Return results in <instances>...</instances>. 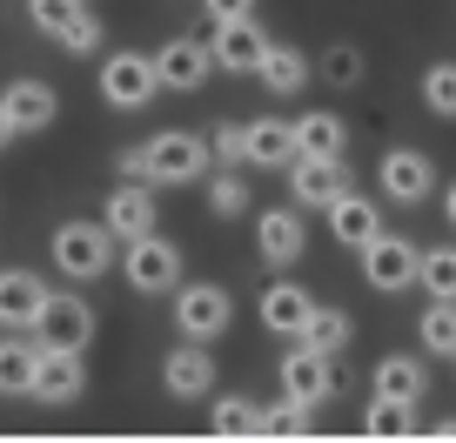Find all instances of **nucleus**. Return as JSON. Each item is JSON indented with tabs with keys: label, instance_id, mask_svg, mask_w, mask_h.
Masks as SVG:
<instances>
[{
	"label": "nucleus",
	"instance_id": "14",
	"mask_svg": "<svg viewBox=\"0 0 456 443\" xmlns=\"http://www.w3.org/2000/svg\"><path fill=\"white\" fill-rule=\"evenodd\" d=\"M282 390H289V397H302V403H329V397H336V370H329V357H322V349H289V357H282Z\"/></svg>",
	"mask_w": 456,
	"mask_h": 443
},
{
	"label": "nucleus",
	"instance_id": "9",
	"mask_svg": "<svg viewBox=\"0 0 456 443\" xmlns=\"http://www.w3.org/2000/svg\"><path fill=\"white\" fill-rule=\"evenodd\" d=\"M47 283L41 275H28V269H7L0 275V323L14 329V336H34L41 329V316H47Z\"/></svg>",
	"mask_w": 456,
	"mask_h": 443
},
{
	"label": "nucleus",
	"instance_id": "35",
	"mask_svg": "<svg viewBox=\"0 0 456 443\" xmlns=\"http://www.w3.org/2000/svg\"><path fill=\"white\" fill-rule=\"evenodd\" d=\"M208 142H215V161H222V168H242V161H248V128H242V121H222Z\"/></svg>",
	"mask_w": 456,
	"mask_h": 443
},
{
	"label": "nucleus",
	"instance_id": "25",
	"mask_svg": "<svg viewBox=\"0 0 456 443\" xmlns=\"http://www.w3.org/2000/svg\"><path fill=\"white\" fill-rule=\"evenodd\" d=\"M269 430V410L248 397H222L215 403V437H262Z\"/></svg>",
	"mask_w": 456,
	"mask_h": 443
},
{
	"label": "nucleus",
	"instance_id": "5",
	"mask_svg": "<svg viewBox=\"0 0 456 443\" xmlns=\"http://www.w3.org/2000/svg\"><path fill=\"white\" fill-rule=\"evenodd\" d=\"M54 115H61V94H54L47 81H14L7 94H0V135H7V142L41 135Z\"/></svg>",
	"mask_w": 456,
	"mask_h": 443
},
{
	"label": "nucleus",
	"instance_id": "33",
	"mask_svg": "<svg viewBox=\"0 0 456 443\" xmlns=\"http://www.w3.org/2000/svg\"><path fill=\"white\" fill-rule=\"evenodd\" d=\"M74 14H81V0H28V21L41 34H54V41L74 28Z\"/></svg>",
	"mask_w": 456,
	"mask_h": 443
},
{
	"label": "nucleus",
	"instance_id": "27",
	"mask_svg": "<svg viewBox=\"0 0 456 443\" xmlns=\"http://www.w3.org/2000/svg\"><path fill=\"white\" fill-rule=\"evenodd\" d=\"M416 336H423L429 357H456V302H429L423 323H416Z\"/></svg>",
	"mask_w": 456,
	"mask_h": 443
},
{
	"label": "nucleus",
	"instance_id": "20",
	"mask_svg": "<svg viewBox=\"0 0 456 443\" xmlns=\"http://www.w3.org/2000/svg\"><path fill=\"white\" fill-rule=\"evenodd\" d=\"M108 229L121 235V242L155 235V195H148V182H128L121 195H108Z\"/></svg>",
	"mask_w": 456,
	"mask_h": 443
},
{
	"label": "nucleus",
	"instance_id": "16",
	"mask_svg": "<svg viewBox=\"0 0 456 443\" xmlns=\"http://www.w3.org/2000/svg\"><path fill=\"white\" fill-rule=\"evenodd\" d=\"M34 336H41L47 349H87V336H94V309H87V302H74V296H54Z\"/></svg>",
	"mask_w": 456,
	"mask_h": 443
},
{
	"label": "nucleus",
	"instance_id": "3",
	"mask_svg": "<svg viewBox=\"0 0 456 443\" xmlns=\"http://www.w3.org/2000/svg\"><path fill=\"white\" fill-rule=\"evenodd\" d=\"M362 283L383 289V296H403L410 283H423V249L403 242V235H376V242H362Z\"/></svg>",
	"mask_w": 456,
	"mask_h": 443
},
{
	"label": "nucleus",
	"instance_id": "28",
	"mask_svg": "<svg viewBox=\"0 0 456 443\" xmlns=\"http://www.w3.org/2000/svg\"><path fill=\"white\" fill-rule=\"evenodd\" d=\"M296 135H302V155H342V121L329 115V108L302 115V121H296Z\"/></svg>",
	"mask_w": 456,
	"mask_h": 443
},
{
	"label": "nucleus",
	"instance_id": "38",
	"mask_svg": "<svg viewBox=\"0 0 456 443\" xmlns=\"http://www.w3.org/2000/svg\"><path fill=\"white\" fill-rule=\"evenodd\" d=\"M201 7H208L215 28H222V21H248V14H256V0H201Z\"/></svg>",
	"mask_w": 456,
	"mask_h": 443
},
{
	"label": "nucleus",
	"instance_id": "34",
	"mask_svg": "<svg viewBox=\"0 0 456 443\" xmlns=\"http://www.w3.org/2000/svg\"><path fill=\"white\" fill-rule=\"evenodd\" d=\"M309 410H315V403H302V397L282 390V403L269 410V437H309Z\"/></svg>",
	"mask_w": 456,
	"mask_h": 443
},
{
	"label": "nucleus",
	"instance_id": "22",
	"mask_svg": "<svg viewBox=\"0 0 456 443\" xmlns=\"http://www.w3.org/2000/svg\"><path fill=\"white\" fill-rule=\"evenodd\" d=\"M309 309H315V302L302 296L296 283H269V289H262V323H269L275 336H302V323H309Z\"/></svg>",
	"mask_w": 456,
	"mask_h": 443
},
{
	"label": "nucleus",
	"instance_id": "30",
	"mask_svg": "<svg viewBox=\"0 0 456 443\" xmlns=\"http://www.w3.org/2000/svg\"><path fill=\"white\" fill-rule=\"evenodd\" d=\"M423 108L443 121H456V61H436V68L423 74Z\"/></svg>",
	"mask_w": 456,
	"mask_h": 443
},
{
	"label": "nucleus",
	"instance_id": "7",
	"mask_svg": "<svg viewBox=\"0 0 456 443\" xmlns=\"http://www.w3.org/2000/svg\"><path fill=\"white\" fill-rule=\"evenodd\" d=\"M228 316H235V302H228L222 283H188L182 296H175V323H182V336H195V343H215L228 329Z\"/></svg>",
	"mask_w": 456,
	"mask_h": 443
},
{
	"label": "nucleus",
	"instance_id": "23",
	"mask_svg": "<svg viewBox=\"0 0 456 443\" xmlns=\"http://www.w3.org/2000/svg\"><path fill=\"white\" fill-rule=\"evenodd\" d=\"M423 390H429V370H423V357H383V363H376V397L423 403Z\"/></svg>",
	"mask_w": 456,
	"mask_h": 443
},
{
	"label": "nucleus",
	"instance_id": "18",
	"mask_svg": "<svg viewBox=\"0 0 456 443\" xmlns=\"http://www.w3.org/2000/svg\"><path fill=\"white\" fill-rule=\"evenodd\" d=\"M329 235H336L342 249L376 242V235H383V222H376V201H362L356 188H349V195H336V201H329Z\"/></svg>",
	"mask_w": 456,
	"mask_h": 443
},
{
	"label": "nucleus",
	"instance_id": "29",
	"mask_svg": "<svg viewBox=\"0 0 456 443\" xmlns=\"http://www.w3.org/2000/svg\"><path fill=\"white\" fill-rule=\"evenodd\" d=\"M416 403H396V397H376L370 403V416H362V430H370V437H410L416 430Z\"/></svg>",
	"mask_w": 456,
	"mask_h": 443
},
{
	"label": "nucleus",
	"instance_id": "21",
	"mask_svg": "<svg viewBox=\"0 0 456 443\" xmlns=\"http://www.w3.org/2000/svg\"><path fill=\"white\" fill-rule=\"evenodd\" d=\"M256 81L269 87V94H302V87H309V54H302V47H289V41H275L269 54H262Z\"/></svg>",
	"mask_w": 456,
	"mask_h": 443
},
{
	"label": "nucleus",
	"instance_id": "17",
	"mask_svg": "<svg viewBox=\"0 0 456 443\" xmlns=\"http://www.w3.org/2000/svg\"><path fill=\"white\" fill-rule=\"evenodd\" d=\"M296 155H302V135H296V121H282V115H262V121H248V161H256V168H289Z\"/></svg>",
	"mask_w": 456,
	"mask_h": 443
},
{
	"label": "nucleus",
	"instance_id": "40",
	"mask_svg": "<svg viewBox=\"0 0 456 443\" xmlns=\"http://www.w3.org/2000/svg\"><path fill=\"white\" fill-rule=\"evenodd\" d=\"M443 215H450V229H456V182L443 188Z\"/></svg>",
	"mask_w": 456,
	"mask_h": 443
},
{
	"label": "nucleus",
	"instance_id": "39",
	"mask_svg": "<svg viewBox=\"0 0 456 443\" xmlns=\"http://www.w3.org/2000/svg\"><path fill=\"white\" fill-rule=\"evenodd\" d=\"M114 168H121V182H148V148H128Z\"/></svg>",
	"mask_w": 456,
	"mask_h": 443
},
{
	"label": "nucleus",
	"instance_id": "6",
	"mask_svg": "<svg viewBox=\"0 0 456 443\" xmlns=\"http://www.w3.org/2000/svg\"><path fill=\"white\" fill-rule=\"evenodd\" d=\"M121 275H128L142 296H161V289L182 283V249H175L168 235H142V242H128V256H121Z\"/></svg>",
	"mask_w": 456,
	"mask_h": 443
},
{
	"label": "nucleus",
	"instance_id": "37",
	"mask_svg": "<svg viewBox=\"0 0 456 443\" xmlns=\"http://www.w3.org/2000/svg\"><path fill=\"white\" fill-rule=\"evenodd\" d=\"M61 47H68V54H94V47H101V21L81 7V14H74V28L61 34Z\"/></svg>",
	"mask_w": 456,
	"mask_h": 443
},
{
	"label": "nucleus",
	"instance_id": "4",
	"mask_svg": "<svg viewBox=\"0 0 456 443\" xmlns=\"http://www.w3.org/2000/svg\"><path fill=\"white\" fill-rule=\"evenodd\" d=\"M208 161H215V142L168 128L148 142V182H195V175H208Z\"/></svg>",
	"mask_w": 456,
	"mask_h": 443
},
{
	"label": "nucleus",
	"instance_id": "24",
	"mask_svg": "<svg viewBox=\"0 0 456 443\" xmlns=\"http://www.w3.org/2000/svg\"><path fill=\"white\" fill-rule=\"evenodd\" d=\"M34 370H41V336H34V343H7L0 349V390H7V397H34Z\"/></svg>",
	"mask_w": 456,
	"mask_h": 443
},
{
	"label": "nucleus",
	"instance_id": "2",
	"mask_svg": "<svg viewBox=\"0 0 456 443\" xmlns=\"http://www.w3.org/2000/svg\"><path fill=\"white\" fill-rule=\"evenodd\" d=\"M161 61L155 54H108L101 61V101L108 108H148L161 94Z\"/></svg>",
	"mask_w": 456,
	"mask_h": 443
},
{
	"label": "nucleus",
	"instance_id": "26",
	"mask_svg": "<svg viewBox=\"0 0 456 443\" xmlns=\"http://www.w3.org/2000/svg\"><path fill=\"white\" fill-rule=\"evenodd\" d=\"M296 343H302V349H322V357H336V349L349 343V316H342V309H322V302H315Z\"/></svg>",
	"mask_w": 456,
	"mask_h": 443
},
{
	"label": "nucleus",
	"instance_id": "15",
	"mask_svg": "<svg viewBox=\"0 0 456 443\" xmlns=\"http://www.w3.org/2000/svg\"><path fill=\"white\" fill-rule=\"evenodd\" d=\"M429 188H436V168H429V155H416V148H396V155H383V195H389V201L416 209Z\"/></svg>",
	"mask_w": 456,
	"mask_h": 443
},
{
	"label": "nucleus",
	"instance_id": "19",
	"mask_svg": "<svg viewBox=\"0 0 456 443\" xmlns=\"http://www.w3.org/2000/svg\"><path fill=\"white\" fill-rule=\"evenodd\" d=\"M161 383H168V397H182V403L188 397H208V390H215V357H201L195 336H188V343L161 363Z\"/></svg>",
	"mask_w": 456,
	"mask_h": 443
},
{
	"label": "nucleus",
	"instance_id": "32",
	"mask_svg": "<svg viewBox=\"0 0 456 443\" xmlns=\"http://www.w3.org/2000/svg\"><path fill=\"white\" fill-rule=\"evenodd\" d=\"M208 209L222 215V222H235V215L248 209V182H242V175H235V168H222V175H215V182H208Z\"/></svg>",
	"mask_w": 456,
	"mask_h": 443
},
{
	"label": "nucleus",
	"instance_id": "1",
	"mask_svg": "<svg viewBox=\"0 0 456 443\" xmlns=\"http://www.w3.org/2000/svg\"><path fill=\"white\" fill-rule=\"evenodd\" d=\"M114 249H128L108 222H61L54 229V269L68 283H94V275L114 269Z\"/></svg>",
	"mask_w": 456,
	"mask_h": 443
},
{
	"label": "nucleus",
	"instance_id": "36",
	"mask_svg": "<svg viewBox=\"0 0 456 443\" xmlns=\"http://www.w3.org/2000/svg\"><path fill=\"white\" fill-rule=\"evenodd\" d=\"M322 74H329V87H356L362 81V54H356V47H329Z\"/></svg>",
	"mask_w": 456,
	"mask_h": 443
},
{
	"label": "nucleus",
	"instance_id": "10",
	"mask_svg": "<svg viewBox=\"0 0 456 443\" xmlns=\"http://www.w3.org/2000/svg\"><path fill=\"white\" fill-rule=\"evenodd\" d=\"M256 249H262V262H269V269H296V256L309 249L302 215H296V209H269V215L256 222Z\"/></svg>",
	"mask_w": 456,
	"mask_h": 443
},
{
	"label": "nucleus",
	"instance_id": "12",
	"mask_svg": "<svg viewBox=\"0 0 456 443\" xmlns=\"http://www.w3.org/2000/svg\"><path fill=\"white\" fill-rule=\"evenodd\" d=\"M269 47L275 41L256 28V14H248V21H222V28H215V61H222L228 74H256Z\"/></svg>",
	"mask_w": 456,
	"mask_h": 443
},
{
	"label": "nucleus",
	"instance_id": "31",
	"mask_svg": "<svg viewBox=\"0 0 456 443\" xmlns=\"http://www.w3.org/2000/svg\"><path fill=\"white\" fill-rule=\"evenodd\" d=\"M423 289L429 302H456V249H423Z\"/></svg>",
	"mask_w": 456,
	"mask_h": 443
},
{
	"label": "nucleus",
	"instance_id": "13",
	"mask_svg": "<svg viewBox=\"0 0 456 443\" xmlns=\"http://www.w3.org/2000/svg\"><path fill=\"white\" fill-rule=\"evenodd\" d=\"M81 397V349H47L41 343V370H34V403L61 410Z\"/></svg>",
	"mask_w": 456,
	"mask_h": 443
},
{
	"label": "nucleus",
	"instance_id": "8",
	"mask_svg": "<svg viewBox=\"0 0 456 443\" xmlns=\"http://www.w3.org/2000/svg\"><path fill=\"white\" fill-rule=\"evenodd\" d=\"M289 182H296V209H329L336 195H349V168L342 155H296L289 161Z\"/></svg>",
	"mask_w": 456,
	"mask_h": 443
},
{
	"label": "nucleus",
	"instance_id": "11",
	"mask_svg": "<svg viewBox=\"0 0 456 443\" xmlns=\"http://www.w3.org/2000/svg\"><path fill=\"white\" fill-rule=\"evenodd\" d=\"M155 61H161V81L182 87V94H195V87L208 81V68H222V61H215V41H188V34H175Z\"/></svg>",
	"mask_w": 456,
	"mask_h": 443
}]
</instances>
